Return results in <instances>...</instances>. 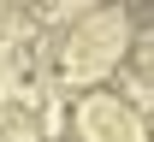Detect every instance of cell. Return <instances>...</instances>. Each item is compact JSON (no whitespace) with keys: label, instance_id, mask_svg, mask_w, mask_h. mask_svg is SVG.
I'll return each instance as SVG.
<instances>
[{"label":"cell","instance_id":"6da1fadb","mask_svg":"<svg viewBox=\"0 0 154 142\" xmlns=\"http://www.w3.org/2000/svg\"><path fill=\"white\" fill-rule=\"evenodd\" d=\"M83 136L89 142H148L142 136V119L125 101H113V95H95L83 107Z\"/></svg>","mask_w":154,"mask_h":142}]
</instances>
